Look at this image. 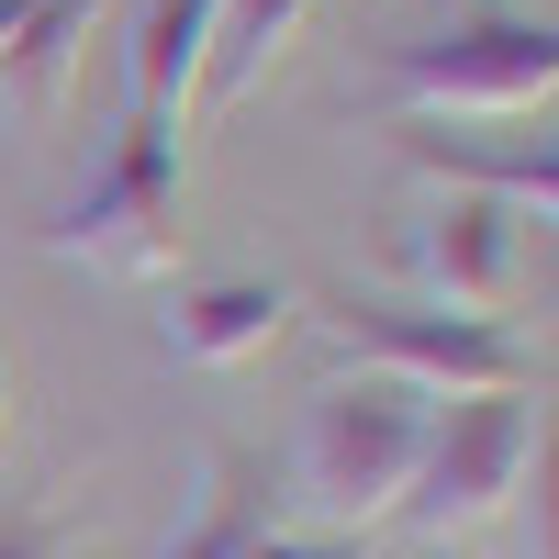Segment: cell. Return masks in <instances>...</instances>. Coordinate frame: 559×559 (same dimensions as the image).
<instances>
[{
    "mask_svg": "<svg viewBox=\"0 0 559 559\" xmlns=\"http://www.w3.org/2000/svg\"><path fill=\"white\" fill-rule=\"evenodd\" d=\"M437 403L392 381V369H358V381H324L302 403V437H292V492L313 537H369L381 515H403L414 492V459H426Z\"/></svg>",
    "mask_w": 559,
    "mask_h": 559,
    "instance_id": "6da1fadb",
    "label": "cell"
},
{
    "mask_svg": "<svg viewBox=\"0 0 559 559\" xmlns=\"http://www.w3.org/2000/svg\"><path fill=\"white\" fill-rule=\"evenodd\" d=\"M548 459V403L537 392H471V403H437L426 459H414V492H403V526L426 548H471L515 515L526 471Z\"/></svg>",
    "mask_w": 559,
    "mask_h": 559,
    "instance_id": "7a4b0ae2",
    "label": "cell"
},
{
    "mask_svg": "<svg viewBox=\"0 0 559 559\" xmlns=\"http://www.w3.org/2000/svg\"><path fill=\"white\" fill-rule=\"evenodd\" d=\"M45 258L102 269V280H157L179 258V123L123 112L112 157L90 168V191L45 224Z\"/></svg>",
    "mask_w": 559,
    "mask_h": 559,
    "instance_id": "3957f363",
    "label": "cell"
},
{
    "mask_svg": "<svg viewBox=\"0 0 559 559\" xmlns=\"http://www.w3.org/2000/svg\"><path fill=\"white\" fill-rule=\"evenodd\" d=\"M392 112L403 123H459V112H548L559 102V34L526 12H481V23H448L426 45H392Z\"/></svg>",
    "mask_w": 559,
    "mask_h": 559,
    "instance_id": "277c9868",
    "label": "cell"
},
{
    "mask_svg": "<svg viewBox=\"0 0 559 559\" xmlns=\"http://www.w3.org/2000/svg\"><path fill=\"white\" fill-rule=\"evenodd\" d=\"M336 347L358 369H392L426 403H471V392H537V347L515 324H471V313H437V302H324Z\"/></svg>",
    "mask_w": 559,
    "mask_h": 559,
    "instance_id": "5b68a950",
    "label": "cell"
},
{
    "mask_svg": "<svg viewBox=\"0 0 559 559\" xmlns=\"http://www.w3.org/2000/svg\"><path fill=\"white\" fill-rule=\"evenodd\" d=\"M403 269L437 313H471V324H503L526 280V213L492 202V191H437L426 213L403 224Z\"/></svg>",
    "mask_w": 559,
    "mask_h": 559,
    "instance_id": "8992f818",
    "label": "cell"
},
{
    "mask_svg": "<svg viewBox=\"0 0 559 559\" xmlns=\"http://www.w3.org/2000/svg\"><path fill=\"white\" fill-rule=\"evenodd\" d=\"M280 324H292V292H280V280H202V292H179L157 313V347L179 369H247Z\"/></svg>",
    "mask_w": 559,
    "mask_h": 559,
    "instance_id": "52a82bcc",
    "label": "cell"
},
{
    "mask_svg": "<svg viewBox=\"0 0 559 559\" xmlns=\"http://www.w3.org/2000/svg\"><path fill=\"white\" fill-rule=\"evenodd\" d=\"M213 23H224V0H146V23L123 45V90L146 123H191L202 79H213Z\"/></svg>",
    "mask_w": 559,
    "mask_h": 559,
    "instance_id": "ba28073f",
    "label": "cell"
},
{
    "mask_svg": "<svg viewBox=\"0 0 559 559\" xmlns=\"http://www.w3.org/2000/svg\"><path fill=\"white\" fill-rule=\"evenodd\" d=\"M392 146L437 179V191H492V202H515V213H548L559 202V146L537 134V146H459L448 123H403Z\"/></svg>",
    "mask_w": 559,
    "mask_h": 559,
    "instance_id": "9c48e42d",
    "label": "cell"
},
{
    "mask_svg": "<svg viewBox=\"0 0 559 559\" xmlns=\"http://www.w3.org/2000/svg\"><path fill=\"white\" fill-rule=\"evenodd\" d=\"M90 23H102V0H34L12 57H0V102L23 123H57L68 90H79V57H90Z\"/></svg>",
    "mask_w": 559,
    "mask_h": 559,
    "instance_id": "30bf717a",
    "label": "cell"
},
{
    "mask_svg": "<svg viewBox=\"0 0 559 559\" xmlns=\"http://www.w3.org/2000/svg\"><path fill=\"white\" fill-rule=\"evenodd\" d=\"M313 0H224V23H213V90L224 102H247V90L269 79V57L302 34Z\"/></svg>",
    "mask_w": 559,
    "mask_h": 559,
    "instance_id": "8fae6325",
    "label": "cell"
},
{
    "mask_svg": "<svg viewBox=\"0 0 559 559\" xmlns=\"http://www.w3.org/2000/svg\"><path fill=\"white\" fill-rule=\"evenodd\" d=\"M258 537H269V515H258V492H247L236 471H224V481H213V503H202V515H191V526L168 537V559H247Z\"/></svg>",
    "mask_w": 559,
    "mask_h": 559,
    "instance_id": "7c38bea8",
    "label": "cell"
},
{
    "mask_svg": "<svg viewBox=\"0 0 559 559\" xmlns=\"http://www.w3.org/2000/svg\"><path fill=\"white\" fill-rule=\"evenodd\" d=\"M247 559H358V537H280V526H269Z\"/></svg>",
    "mask_w": 559,
    "mask_h": 559,
    "instance_id": "4fadbf2b",
    "label": "cell"
},
{
    "mask_svg": "<svg viewBox=\"0 0 559 559\" xmlns=\"http://www.w3.org/2000/svg\"><path fill=\"white\" fill-rule=\"evenodd\" d=\"M68 537L57 526H45V515H23V526H0V559H57Z\"/></svg>",
    "mask_w": 559,
    "mask_h": 559,
    "instance_id": "5bb4252c",
    "label": "cell"
},
{
    "mask_svg": "<svg viewBox=\"0 0 559 559\" xmlns=\"http://www.w3.org/2000/svg\"><path fill=\"white\" fill-rule=\"evenodd\" d=\"M23 12H34V0H0V57H12V34H23Z\"/></svg>",
    "mask_w": 559,
    "mask_h": 559,
    "instance_id": "9a60e30c",
    "label": "cell"
},
{
    "mask_svg": "<svg viewBox=\"0 0 559 559\" xmlns=\"http://www.w3.org/2000/svg\"><path fill=\"white\" fill-rule=\"evenodd\" d=\"M0 426H12V369H0Z\"/></svg>",
    "mask_w": 559,
    "mask_h": 559,
    "instance_id": "2e32d148",
    "label": "cell"
}]
</instances>
